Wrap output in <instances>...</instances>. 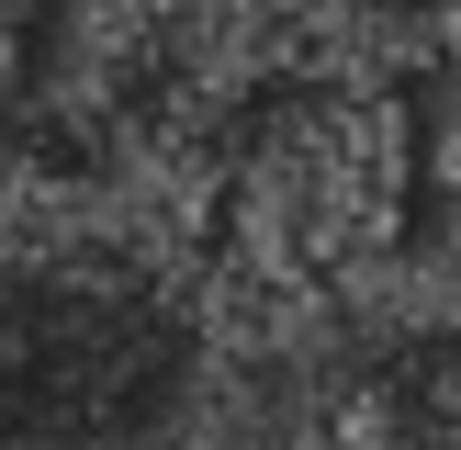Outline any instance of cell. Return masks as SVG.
I'll list each match as a JSON object with an SVG mask.
<instances>
[{
	"label": "cell",
	"instance_id": "1",
	"mask_svg": "<svg viewBox=\"0 0 461 450\" xmlns=\"http://www.w3.org/2000/svg\"><path fill=\"white\" fill-rule=\"evenodd\" d=\"M192 192H203V282L259 292V304L349 292L405 237V202H417L405 90L282 57L225 112Z\"/></svg>",
	"mask_w": 461,
	"mask_h": 450
}]
</instances>
